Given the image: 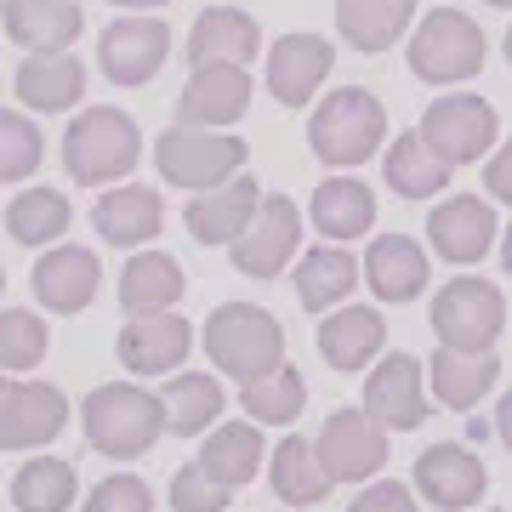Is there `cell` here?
<instances>
[{
	"label": "cell",
	"mask_w": 512,
	"mask_h": 512,
	"mask_svg": "<svg viewBox=\"0 0 512 512\" xmlns=\"http://www.w3.org/2000/svg\"><path fill=\"white\" fill-rule=\"evenodd\" d=\"M143 160V131L126 109H80L63 131V171L80 188L126 183Z\"/></svg>",
	"instance_id": "cell-1"
},
{
	"label": "cell",
	"mask_w": 512,
	"mask_h": 512,
	"mask_svg": "<svg viewBox=\"0 0 512 512\" xmlns=\"http://www.w3.org/2000/svg\"><path fill=\"white\" fill-rule=\"evenodd\" d=\"M80 427H86V444L97 456L137 461L160 444L165 404H160V393H143L137 382H103L80 404Z\"/></svg>",
	"instance_id": "cell-2"
},
{
	"label": "cell",
	"mask_w": 512,
	"mask_h": 512,
	"mask_svg": "<svg viewBox=\"0 0 512 512\" xmlns=\"http://www.w3.org/2000/svg\"><path fill=\"white\" fill-rule=\"evenodd\" d=\"M382 143H387V109L376 92H365V86H336V92H325L313 103L308 148L319 165L353 171V165H365Z\"/></svg>",
	"instance_id": "cell-3"
},
{
	"label": "cell",
	"mask_w": 512,
	"mask_h": 512,
	"mask_svg": "<svg viewBox=\"0 0 512 512\" xmlns=\"http://www.w3.org/2000/svg\"><path fill=\"white\" fill-rule=\"evenodd\" d=\"M404 57H410V74L421 86H467L473 74H484V57H490V40L461 6H433L427 18L410 29L404 40Z\"/></svg>",
	"instance_id": "cell-4"
},
{
	"label": "cell",
	"mask_w": 512,
	"mask_h": 512,
	"mask_svg": "<svg viewBox=\"0 0 512 512\" xmlns=\"http://www.w3.org/2000/svg\"><path fill=\"white\" fill-rule=\"evenodd\" d=\"M205 359L234 376L239 387L268 376V370L285 365V330L268 308H251V302H222L205 319Z\"/></svg>",
	"instance_id": "cell-5"
},
{
	"label": "cell",
	"mask_w": 512,
	"mask_h": 512,
	"mask_svg": "<svg viewBox=\"0 0 512 512\" xmlns=\"http://www.w3.org/2000/svg\"><path fill=\"white\" fill-rule=\"evenodd\" d=\"M251 160V148L239 131H205V126H165L154 143V165H160V183L205 194V188L234 183Z\"/></svg>",
	"instance_id": "cell-6"
},
{
	"label": "cell",
	"mask_w": 512,
	"mask_h": 512,
	"mask_svg": "<svg viewBox=\"0 0 512 512\" xmlns=\"http://www.w3.org/2000/svg\"><path fill=\"white\" fill-rule=\"evenodd\" d=\"M501 330H507V296L495 291L490 279L461 274L433 291V336H439V348L490 353Z\"/></svg>",
	"instance_id": "cell-7"
},
{
	"label": "cell",
	"mask_w": 512,
	"mask_h": 512,
	"mask_svg": "<svg viewBox=\"0 0 512 512\" xmlns=\"http://www.w3.org/2000/svg\"><path fill=\"white\" fill-rule=\"evenodd\" d=\"M416 131H421V143L433 148L450 171L484 160V154H495V143H501V120H495V109L478 92H444L433 109L421 114Z\"/></svg>",
	"instance_id": "cell-8"
},
{
	"label": "cell",
	"mask_w": 512,
	"mask_h": 512,
	"mask_svg": "<svg viewBox=\"0 0 512 512\" xmlns=\"http://www.w3.org/2000/svg\"><path fill=\"white\" fill-rule=\"evenodd\" d=\"M313 450H319V467L330 473V484H365V478H376L387 467L393 439H387L382 421L359 404V410H330Z\"/></svg>",
	"instance_id": "cell-9"
},
{
	"label": "cell",
	"mask_w": 512,
	"mask_h": 512,
	"mask_svg": "<svg viewBox=\"0 0 512 512\" xmlns=\"http://www.w3.org/2000/svg\"><path fill=\"white\" fill-rule=\"evenodd\" d=\"M171 57V29L154 12H126L109 29H97V69L114 86H148Z\"/></svg>",
	"instance_id": "cell-10"
},
{
	"label": "cell",
	"mask_w": 512,
	"mask_h": 512,
	"mask_svg": "<svg viewBox=\"0 0 512 512\" xmlns=\"http://www.w3.org/2000/svg\"><path fill=\"white\" fill-rule=\"evenodd\" d=\"M234 251V274L245 279H279L302 256V211H296L291 194H268L256 222L228 245Z\"/></svg>",
	"instance_id": "cell-11"
},
{
	"label": "cell",
	"mask_w": 512,
	"mask_h": 512,
	"mask_svg": "<svg viewBox=\"0 0 512 512\" xmlns=\"http://www.w3.org/2000/svg\"><path fill=\"white\" fill-rule=\"evenodd\" d=\"M330 69H336V46L325 35H308V29H296V35H279L268 46V69H262V86L274 103L285 109H308L313 97L325 92Z\"/></svg>",
	"instance_id": "cell-12"
},
{
	"label": "cell",
	"mask_w": 512,
	"mask_h": 512,
	"mask_svg": "<svg viewBox=\"0 0 512 512\" xmlns=\"http://www.w3.org/2000/svg\"><path fill=\"white\" fill-rule=\"evenodd\" d=\"M427 245L439 251V262H456V268H473L501 245V222H495V205L478 200V194H450L427 211Z\"/></svg>",
	"instance_id": "cell-13"
},
{
	"label": "cell",
	"mask_w": 512,
	"mask_h": 512,
	"mask_svg": "<svg viewBox=\"0 0 512 512\" xmlns=\"http://www.w3.org/2000/svg\"><path fill=\"white\" fill-rule=\"evenodd\" d=\"M427 404H433V393H427V365H421L416 353H387V359L370 365L365 410L382 421L387 433L421 427V421H427Z\"/></svg>",
	"instance_id": "cell-14"
},
{
	"label": "cell",
	"mask_w": 512,
	"mask_h": 512,
	"mask_svg": "<svg viewBox=\"0 0 512 512\" xmlns=\"http://www.w3.org/2000/svg\"><path fill=\"white\" fill-rule=\"evenodd\" d=\"M410 484L421 490V501L439 512H467L484 501L490 490V473H484V461L467 450V444H427L416 456V473Z\"/></svg>",
	"instance_id": "cell-15"
},
{
	"label": "cell",
	"mask_w": 512,
	"mask_h": 512,
	"mask_svg": "<svg viewBox=\"0 0 512 512\" xmlns=\"http://www.w3.org/2000/svg\"><path fill=\"white\" fill-rule=\"evenodd\" d=\"M120 365L131 370V376H177L183 370V359L194 353V325H188L183 313H137V319H126V330H120Z\"/></svg>",
	"instance_id": "cell-16"
},
{
	"label": "cell",
	"mask_w": 512,
	"mask_h": 512,
	"mask_svg": "<svg viewBox=\"0 0 512 512\" xmlns=\"http://www.w3.org/2000/svg\"><path fill=\"white\" fill-rule=\"evenodd\" d=\"M256 97L251 69H194L188 86L177 92V126H205V131H234Z\"/></svg>",
	"instance_id": "cell-17"
},
{
	"label": "cell",
	"mask_w": 512,
	"mask_h": 512,
	"mask_svg": "<svg viewBox=\"0 0 512 512\" xmlns=\"http://www.w3.org/2000/svg\"><path fill=\"white\" fill-rule=\"evenodd\" d=\"M188 69H251L262 52V23L239 6H205L188 29Z\"/></svg>",
	"instance_id": "cell-18"
},
{
	"label": "cell",
	"mask_w": 512,
	"mask_h": 512,
	"mask_svg": "<svg viewBox=\"0 0 512 512\" xmlns=\"http://www.w3.org/2000/svg\"><path fill=\"white\" fill-rule=\"evenodd\" d=\"M63 427H69V399H63V387L12 382L6 410H0V450H18V456L29 450V456H40Z\"/></svg>",
	"instance_id": "cell-19"
},
{
	"label": "cell",
	"mask_w": 512,
	"mask_h": 512,
	"mask_svg": "<svg viewBox=\"0 0 512 512\" xmlns=\"http://www.w3.org/2000/svg\"><path fill=\"white\" fill-rule=\"evenodd\" d=\"M29 285H35V302L52 313H86L97 302V291H103V262H97V251H86V245H52V251L35 262V274H29Z\"/></svg>",
	"instance_id": "cell-20"
},
{
	"label": "cell",
	"mask_w": 512,
	"mask_h": 512,
	"mask_svg": "<svg viewBox=\"0 0 512 512\" xmlns=\"http://www.w3.org/2000/svg\"><path fill=\"white\" fill-rule=\"evenodd\" d=\"M262 200H268V194H262V183H256L251 171H239L234 183L194 194V200L183 205V222H188V234L200 239V245H234V239L256 222Z\"/></svg>",
	"instance_id": "cell-21"
},
{
	"label": "cell",
	"mask_w": 512,
	"mask_h": 512,
	"mask_svg": "<svg viewBox=\"0 0 512 512\" xmlns=\"http://www.w3.org/2000/svg\"><path fill=\"white\" fill-rule=\"evenodd\" d=\"M92 228H97V239H109L114 251H143L165 228V200L143 183H114L97 194Z\"/></svg>",
	"instance_id": "cell-22"
},
{
	"label": "cell",
	"mask_w": 512,
	"mask_h": 512,
	"mask_svg": "<svg viewBox=\"0 0 512 512\" xmlns=\"http://www.w3.org/2000/svg\"><path fill=\"white\" fill-rule=\"evenodd\" d=\"M12 92L29 114H69L86 97V63L74 52H23Z\"/></svg>",
	"instance_id": "cell-23"
},
{
	"label": "cell",
	"mask_w": 512,
	"mask_h": 512,
	"mask_svg": "<svg viewBox=\"0 0 512 512\" xmlns=\"http://www.w3.org/2000/svg\"><path fill=\"white\" fill-rule=\"evenodd\" d=\"M359 262H365V285L376 291V302H416L433 279V256L410 234H376Z\"/></svg>",
	"instance_id": "cell-24"
},
{
	"label": "cell",
	"mask_w": 512,
	"mask_h": 512,
	"mask_svg": "<svg viewBox=\"0 0 512 512\" xmlns=\"http://www.w3.org/2000/svg\"><path fill=\"white\" fill-rule=\"evenodd\" d=\"M0 29L23 52H69L86 35L80 0H0Z\"/></svg>",
	"instance_id": "cell-25"
},
{
	"label": "cell",
	"mask_w": 512,
	"mask_h": 512,
	"mask_svg": "<svg viewBox=\"0 0 512 512\" xmlns=\"http://www.w3.org/2000/svg\"><path fill=\"white\" fill-rule=\"evenodd\" d=\"M319 353H325L330 370H370L387 353V325L382 313L365 308V302H342L336 313L319 319Z\"/></svg>",
	"instance_id": "cell-26"
},
{
	"label": "cell",
	"mask_w": 512,
	"mask_h": 512,
	"mask_svg": "<svg viewBox=\"0 0 512 512\" xmlns=\"http://www.w3.org/2000/svg\"><path fill=\"white\" fill-rule=\"evenodd\" d=\"M308 222L330 245H353L359 234L376 228V188L365 177H353V171H336V177H325V183L313 188Z\"/></svg>",
	"instance_id": "cell-27"
},
{
	"label": "cell",
	"mask_w": 512,
	"mask_h": 512,
	"mask_svg": "<svg viewBox=\"0 0 512 512\" xmlns=\"http://www.w3.org/2000/svg\"><path fill=\"white\" fill-rule=\"evenodd\" d=\"M365 279V262L348 251V245H313V251L296 256V302L308 313H336L353 296V285Z\"/></svg>",
	"instance_id": "cell-28"
},
{
	"label": "cell",
	"mask_w": 512,
	"mask_h": 512,
	"mask_svg": "<svg viewBox=\"0 0 512 512\" xmlns=\"http://www.w3.org/2000/svg\"><path fill=\"white\" fill-rule=\"evenodd\" d=\"M416 29V0H336V35L353 52H387Z\"/></svg>",
	"instance_id": "cell-29"
},
{
	"label": "cell",
	"mask_w": 512,
	"mask_h": 512,
	"mask_svg": "<svg viewBox=\"0 0 512 512\" xmlns=\"http://www.w3.org/2000/svg\"><path fill=\"white\" fill-rule=\"evenodd\" d=\"M188 291V274L177 268V256L165 251H131L126 268H120V308H126V319H137V313H171L177 302H183Z\"/></svg>",
	"instance_id": "cell-30"
},
{
	"label": "cell",
	"mask_w": 512,
	"mask_h": 512,
	"mask_svg": "<svg viewBox=\"0 0 512 512\" xmlns=\"http://www.w3.org/2000/svg\"><path fill=\"white\" fill-rule=\"evenodd\" d=\"M427 376H433V399H439L444 410H478V399L495 393V382H501V359H495V353L439 348L433 365H427Z\"/></svg>",
	"instance_id": "cell-31"
},
{
	"label": "cell",
	"mask_w": 512,
	"mask_h": 512,
	"mask_svg": "<svg viewBox=\"0 0 512 512\" xmlns=\"http://www.w3.org/2000/svg\"><path fill=\"white\" fill-rule=\"evenodd\" d=\"M382 177L399 200H439L450 188V165L421 143V131H399L382 154Z\"/></svg>",
	"instance_id": "cell-32"
},
{
	"label": "cell",
	"mask_w": 512,
	"mask_h": 512,
	"mask_svg": "<svg viewBox=\"0 0 512 512\" xmlns=\"http://www.w3.org/2000/svg\"><path fill=\"white\" fill-rule=\"evenodd\" d=\"M160 404H165V433L194 439V433H205V427L222 421L228 393H222V382L205 376V370H177V376L160 387Z\"/></svg>",
	"instance_id": "cell-33"
},
{
	"label": "cell",
	"mask_w": 512,
	"mask_h": 512,
	"mask_svg": "<svg viewBox=\"0 0 512 512\" xmlns=\"http://www.w3.org/2000/svg\"><path fill=\"white\" fill-rule=\"evenodd\" d=\"M69 222H74V205L63 200L57 188H46V183L18 188L12 205H6V234L18 239V245H29V251H52V245H63Z\"/></svg>",
	"instance_id": "cell-34"
},
{
	"label": "cell",
	"mask_w": 512,
	"mask_h": 512,
	"mask_svg": "<svg viewBox=\"0 0 512 512\" xmlns=\"http://www.w3.org/2000/svg\"><path fill=\"white\" fill-rule=\"evenodd\" d=\"M262 450H268V439H262V427L245 416V421H217L211 439H205V450H200V461L228 484V490H239V484H251V478L262 473Z\"/></svg>",
	"instance_id": "cell-35"
},
{
	"label": "cell",
	"mask_w": 512,
	"mask_h": 512,
	"mask_svg": "<svg viewBox=\"0 0 512 512\" xmlns=\"http://www.w3.org/2000/svg\"><path fill=\"white\" fill-rule=\"evenodd\" d=\"M80 501V473L63 456H29L12 478V507L18 512H69Z\"/></svg>",
	"instance_id": "cell-36"
},
{
	"label": "cell",
	"mask_w": 512,
	"mask_h": 512,
	"mask_svg": "<svg viewBox=\"0 0 512 512\" xmlns=\"http://www.w3.org/2000/svg\"><path fill=\"white\" fill-rule=\"evenodd\" d=\"M268 484L285 507H319L330 495V473L319 467L313 439H279L274 461H268Z\"/></svg>",
	"instance_id": "cell-37"
},
{
	"label": "cell",
	"mask_w": 512,
	"mask_h": 512,
	"mask_svg": "<svg viewBox=\"0 0 512 512\" xmlns=\"http://www.w3.org/2000/svg\"><path fill=\"white\" fill-rule=\"evenodd\" d=\"M239 404H245V416L256 427H291L302 416V404H308V382H302L296 365H279V370H268V376H256V382L239 387Z\"/></svg>",
	"instance_id": "cell-38"
},
{
	"label": "cell",
	"mask_w": 512,
	"mask_h": 512,
	"mask_svg": "<svg viewBox=\"0 0 512 512\" xmlns=\"http://www.w3.org/2000/svg\"><path fill=\"white\" fill-rule=\"evenodd\" d=\"M46 160V137L23 109H0V183H29Z\"/></svg>",
	"instance_id": "cell-39"
},
{
	"label": "cell",
	"mask_w": 512,
	"mask_h": 512,
	"mask_svg": "<svg viewBox=\"0 0 512 512\" xmlns=\"http://www.w3.org/2000/svg\"><path fill=\"white\" fill-rule=\"evenodd\" d=\"M52 348V336H46V319L29 308H0V370L6 376H23V370H35Z\"/></svg>",
	"instance_id": "cell-40"
},
{
	"label": "cell",
	"mask_w": 512,
	"mask_h": 512,
	"mask_svg": "<svg viewBox=\"0 0 512 512\" xmlns=\"http://www.w3.org/2000/svg\"><path fill=\"white\" fill-rule=\"evenodd\" d=\"M165 495H171V512H228V501H234V490H228V484L205 467V461L177 467Z\"/></svg>",
	"instance_id": "cell-41"
},
{
	"label": "cell",
	"mask_w": 512,
	"mask_h": 512,
	"mask_svg": "<svg viewBox=\"0 0 512 512\" xmlns=\"http://www.w3.org/2000/svg\"><path fill=\"white\" fill-rule=\"evenodd\" d=\"M80 512H154V490H148V478H137V473H109L86 501H80Z\"/></svg>",
	"instance_id": "cell-42"
},
{
	"label": "cell",
	"mask_w": 512,
	"mask_h": 512,
	"mask_svg": "<svg viewBox=\"0 0 512 512\" xmlns=\"http://www.w3.org/2000/svg\"><path fill=\"white\" fill-rule=\"evenodd\" d=\"M348 512H416V495L404 490V484H393V478H382V484H365V490L353 495Z\"/></svg>",
	"instance_id": "cell-43"
},
{
	"label": "cell",
	"mask_w": 512,
	"mask_h": 512,
	"mask_svg": "<svg viewBox=\"0 0 512 512\" xmlns=\"http://www.w3.org/2000/svg\"><path fill=\"white\" fill-rule=\"evenodd\" d=\"M484 188H490L495 205H512V137L507 143H495L490 165H484Z\"/></svg>",
	"instance_id": "cell-44"
},
{
	"label": "cell",
	"mask_w": 512,
	"mask_h": 512,
	"mask_svg": "<svg viewBox=\"0 0 512 512\" xmlns=\"http://www.w3.org/2000/svg\"><path fill=\"white\" fill-rule=\"evenodd\" d=\"M495 439L512 450V393H501V399H495Z\"/></svg>",
	"instance_id": "cell-45"
},
{
	"label": "cell",
	"mask_w": 512,
	"mask_h": 512,
	"mask_svg": "<svg viewBox=\"0 0 512 512\" xmlns=\"http://www.w3.org/2000/svg\"><path fill=\"white\" fill-rule=\"evenodd\" d=\"M109 6H120V12H160L165 0H109Z\"/></svg>",
	"instance_id": "cell-46"
},
{
	"label": "cell",
	"mask_w": 512,
	"mask_h": 512,
	"mask_svg": "<svg viewBox=\"0 0 512 512\" xmlns=\"http://www.w3.org/2000/svg\"><path fill=\"white\" fill-rule=\"evenodd\" d=\"M501 268H507V274H512V222H507V228H501Z\"/></svg>",
	"instance_id": "cell-47"
},
{
	"label": "cell",
	"mask_w": 512,
	"mask_h": 512,
	"mask_svg": "<svg viewBox=\"0 0 512 512\" xmlns=\"http://www.w3.org/2000/svg\"><path fill=\"white\" fill-rule=\"evenodd\" d=\"M490 427H495V421H484V416H473V421H467V439H490Z\"/></svg>",
	"instance_id": "cell-48"
},
{
	"label": "cell",
	"mask_w": 512,
	"mask_h": 512,
	"mask_svg": "<svg viewBox=\"0 0 512 512\" xmlns=\"http://www.w3.org/2000/svg\"><path fill=\"white\" fill-rule=\"evenodd\" d=\"M6 393H12V382H6V370H0V410H6Z\"/></svg>",
	"instance_id": "cell-49"
},
{
	"label": "cell",
	"mask_w": 512,
	"mask_h": 512,
	"mask_svg": "<svg viewBox=\"0 0 512 512\" xmlns=\"http://www.w3.org/2000/svg\"><path fill=\"white\" fill-rule=\"evenodd\" d=\"M501 52H507V63H512V23H507V40H501Z\"/></svg>",
	"instance_id": "cell-50"
},
{
	"label": "cell",
	"mask_w": 512,
	"mask_h": 512,
	"mask_svg": "<svg viewBox=\"0 0 512 512\" xmlns=\"http://www.w3.org/2000/svg\"><path fill=\"white\" fill-rule=\"evenodd\" d=\"M484 6H501V12H512V0H484Z\"/></svg>",
	"instance_id": "cell-51"
},
{
	"label": "cell",
	"mask_w": 512,
	"mask_h": 512,
	"mask_svg": "<svg viewBox=\"0 0 512 512\" xmlns=\"http://www.w3.org/2000/svg\"><path fill=\"white\" fill-rule=\"evenodd\" d=\"M0 296H6V268H0Z\"/></svg>",
	"instance_id": "cell-52"
},
{
	"label": "cell",
	"mask_w": 512,
	"mask_h": 512,
	"mask_svg": "<svg viewBox=\"0 0 512 512\" xmlns=\"http://www.w3.org/2000/svg\"><path fill=\"white\" fill-rule=\"evenodd\" d=\"M490 512H501V507H490Z\"/></svg>",
	"instance_id": "cell-53"
}]
</instances>
